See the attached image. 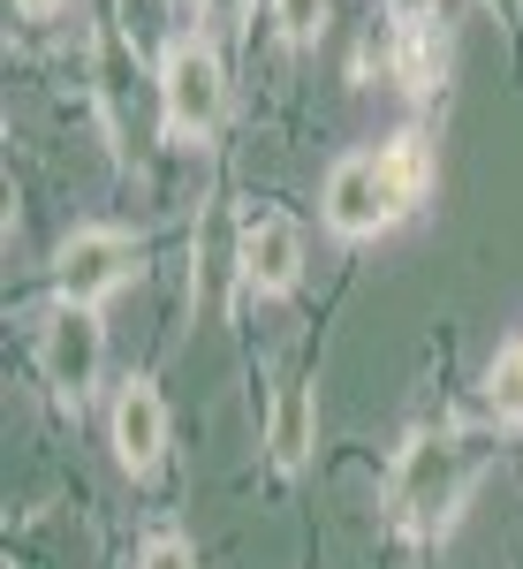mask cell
I'll list each match as a JSON object with an SVG mask.
<instances>
[{
    "instance_id": "cell-1",
    "label": "cell",
    "mask_w": 523,
    "mask_h": 569,
    "mask_svg": "<svg viewBox=\"0 0 523 569\" xmlns=\"http://www.w3.org/2000/svg\"><path fill=\"white\" fill-rule=\"evenodd\" d=\"M425 176H433L425 137H394L380 152H349V160H334V176H326V220L342 236H380L388 220H402L425 198Z\"/></svg>"
},
{
    "instance_id": "cell-2",
    "label": "cell",
    "mask_w": 523,
    "mask_h": 569,
    "mask_svg": "<svg viewBox=\"0 0 523 569\" xmlns=\"http://www.w3.org/2000/svg\"><path fill=\"white\" fill-rule=\"evenodd\" d=\"M160 99H168V130L174 137H213L220 107H228V77H220V53L198 39L168 46V69H160Z\"/></svg>"
},
{
    "instance_id": "cell-3",
    "label": "cell",
    "mask_w": 523,
    "mask_h": 569,
    "mask_svg": "<svg viewBox=\"0 0 523 569\" xmlns=\"http://www.w3.org/2000/svg\"><path fill=\"white\" fill-rule=\"evenodd\" d=\"M137 273V243L122 228H77L69 243H61V259H53V281H61V305H107L122 281Z\"/></svg>"
},
{
    "instance_id": "cell-4",
    "label": "cell",
    "mask_w": 523,
    "mask_h": 569,
    "mask_svg": "<svg viewBox=\"0 0 523 569\" xmlns=\"http://www.w3.org/2000/svg\"><path fill=\"white\" fill-rule=\"evenodd\" d=\"M99 357H107V335H99V311L91 305H53L39 327V365L61 395H84L99 380Z\"/></svg>"
},
{
    "instance_id": "cell-5",
    "label": "cell",
    "mask_w": 523,
    "mask_h": 569,
    "mask_svg": "<svg viewBox=\"0 0 523 569\" xmlns=\"http://www.w3.org/2000/svg\"><path fill=\"white\" fill-rule=\"evenodd\" d=\"M235 266H243V281L259 289V297H281L289 281H296V266H304V236H296V220L265 213L243 228V243H235Z\"/></svg>"
},
{
    "instance_id": "cell-6",
    "label": "cell",
    "mask_w": 523,
    "mask_h": 569,
    "mask_svg": "<svg viewBox=\"0 0 523 569\" xmlns=\"http://www.w3.org/2000/svg\"><path fill=\"white\" fill-rule=\"evenodd\" d=\"M160 448H168V402L144 380H130L122 402H114V456H122V471H152Z\"/></svg>"
},
{
    "instance_id": "cell-7",
    "label": "cell",
    "mask_w": 523,
    "mask_h": 569,
    "mask_svg": "<svg viewBox=\"0 0 523 569\" xmlns=\"http://www.w3.org/2000/svg\"><path fill=\"white\" fill-rule=\"evenodd\" d=\"M311 456V395L304 388H281V410H273V463L296 471Z\"/></svg>"
},
{
    "instance_id": "cell-8",
    "label": "cell",
    "mask_w": 523,
    "mask_h": 569,
    "mask_svg": "<svg viewBox=\"0 0 523 569\" xmlns=\"http://www.w3.org/2000/svg\"><path fill=\"white\" fill-rule=\"evenodd\" d=\"M485 402L501 410V418H523V335L509 350L493 357V380H485Z\"/></svg>"
},
{
    "instance_id": "cell-9",
    "label": "cell",
    "mask_w": 523,
    "mask_h": 569,
    "mask_svg": "<svg viewBox=\"0 0 523 569\" xmlns=\"http://www.w3.org/2000/svg\"><path fill=\"white\" fill-rule=\"evenodd\" d=\"M273 16H281V31H289V39H319L326 0H273Z\"/></svg>"
},
{
    "instance_id": "cell-10",
    "label": "cell",
    "mask_w": 523,
    "mask_h": 569,
    "mask_svg": "<svg viewBox=\"0 0 523 569\" xmlns=\"http://www.w3.org/2000/svg\"><path fill=\"white\" fill-rule=\"evenodd\" d=\"M137 569H198V555H190L182 539H152V547H144V562H137Z\"/></svg>"
},
{
    "instance_id": "cell-11",
    "label": "cell",
    "mask_w": 523,
    "mask_h": 569,
    "mask_svg": "<svg viewBox=\"0 0 523 569\" xmlns=\"http://www.w3.org/2000/svg\"><path fill=\"white\" fill-rule=\"evenodd\" d=\"M394 8H402V16H425V8H433V0H394Z\"/></svg>"
},
{
    "instance_id": "cell-12",
    "label": "cell",
    "mask_w": 523,
    "mask_h": 569,
    "mask_svg": "<svg viewBox=\"0 0 523 569\" xmlns=\"http://www.w3.org/2000/svg\"><path fill=\"white\" fill-rule=\"evenodd\" d=\"M23 8H31V16H53V8H61V0H23Z\"/></svg>"
}]
</instances>
